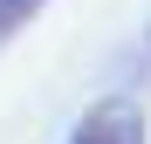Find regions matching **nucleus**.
Masks as SVG:
<instances>
[{
  "label": "nucleus",
  "instance_id": "nucleus-1",
  "mask_svg": "<svg viewBox=\"0 0 151 144\" xmlns=\"http://www.w3.org/2000/svg\"><path fill=\"white\" fill-rule=\"evenodd\" d=\"M151 124H144V110L131 103V96H103V103H89L83 110V124L69 130V144H144Z\"/></svg>",
  "mask_w": 151,
  "mask_h": 144
},
{
  "label": "nucleus",
  "instance_id": "nucleus-2",
  "mask_svg": "<svg viewBox=\"0 0 151 144\" xmlns=\"http://www.w3.org/2000/svg\"><path fill=\"white\" fill-rule=\"evenodd\" d=\"M41 7H48V0H0V41H7V34H21Z\"/></svg>",
  "mask_w": 151,
  "mask_h": 144
}]
</instances>
